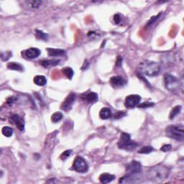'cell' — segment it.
Masks as SVG:
<instances>
[{
  "label": "cell",
  "mask_w": 184,
  "mask_h": 184,
  "mask_svg": "<svg viewBox=\"0 0 184 184\" xmlns=\"http://www.w3.org/2000/svg\"><path fill=\"white\" fill-rule=\"evenodd\" d=\"M170 175V169L167 166L158 165L152 167L148 172V178L153 183H162L168 178Z\"/></svg>",
  "instance_id": "6da1fadb"
},
{
  "label": "cell",
  "mask_w": 184,
  "mask_h": 184,
  "mask_svg": "<svg viewBox=\"0 0 184 184\" xmlns=\"http://www.w3.org/2000/svg\"><path fill=\"white\" fill-rule=\"evenodd\" d=\"M160 66L158 63L152 60H144L138 66V71L140 74L148 76H155L160 74Z\"/></svg>",
  "instance_id": "7a4b0ae2"
},
{
  "label": "cell",
  "mask_w": 184,
  "mask_h": 184,
  "mask_svg": "<svg viewBox=\"0 0 184 184\" xmlns=\"http://www.w3.org/2000/svg\"><path fill=\"white\" fill-rule=\"evenodd\" d=\"M166 135L171 139L180 142L184 140V129L183 125H170L166 127Z\"/></svg>",
  "instance_id": "3957f363"
},
{
  "label": "cell",
  "mask_w": 184,
  "mask_h": 184,
  "mask_svg": "<svg viewBox=\"0 0 184 184\" xmlns=\"http://www.w3.org/2000/svg\"><path fill=\"white\" fill-rule=\"evenodd\" d=\"M117 145L120 149L125 150H133L139 145L135 142L132 140L130 135L129 134L123 132L121 135L120 141L118 142Z\"/></svg>",
  "instance_id": "277c9868"
},
{
  "label": "cell",
  "mask_w": 184,
  "mask_h": 184,
  "mask_svg": "<svg viewBox=\"0 0 184 184\" xmlns=\"http://www.w3.org/2000/svg\"><path fill=\"white\" fill-rule=\"evenodd\" d=\"M165 86L168 91H175L178 89L180 85L179 79L170 74H166L164 76Z\"/></svg>",
  "instance_id": "5b68a950"
},
{
  "label": "cell",
  "mask_w": 184,
  "mask_h": 184,
  "mask_svg": "<svg viewBox=\"0 0 184 184\" xmlns=\"http://www.w3.org/2000/svg\"><path fill=\"white\" fill-rule=\"evenodd\" d=\"M73 168L74 171L79 173H86L89 169V166L85 159L81 157H77L75 159L74 164H73Z\"/></svg>",
  "instance_id": "8992f818"
},
{
  "label": "cell",
  "mask_w": 184,
  "mask_h": 184,
  "mask_svg": "<svg viewBox=\"0 0 184 184\" xmlns=\"http://www.w3.org/2000/svg\"><path fill=\"white\" fill-rule=\"evenodd\" d=\"M143 179L141 172L137 173H127L125 177L120 180V183H140Z\"/></svg>",
  "instance_id": "52a82bcc"
},
{
  "label": "cell",
  "mask_w": 184,
  "mask_h": 184,
  "mask_svg": "<svg viewBox=\"0 0 184 184\" xmlns=\"http://www.w3.org/2000/svg\"><path fill=\"white\" fill-rule=\"evenodd\" d=\"M76 99V96L75 94L72 93L71 94H69L68 97H66V99H65V101L62 103L61 106H60L61 109L65 111V112H68V111H70L72 109L73 106H74Z\"/></svg>",
  "instance_id": "ba28073f"
},
{
  "label": "cell",
  "mask_w": 184,
  "mask_h": 184,
  "mask_svg": "<svg viewBox=\"0 0 184 184\" xmlns=\"http://www.w3.org/2000/svg\"><path fill=\"white\" fill-rule=\"evenodd\" d=\"M141 100L140 96L139 95H129L126 97L125 102V105L127 109H131L135 107L136 106H138Z\"/></svg>",
  "instance_id": "9c48e42d"
},
{
  "label": "cell",
  "mask_w": 184,
  "mask_h": 184,
  "mask_svg": "<svg viewBox=\"0 0 184 184\" xmlns=\"http://www.w3.org/2000/svg\"><path fill=\"white\" fill-rule=\"evenodd\" d=\"M142 171L141 164L136 160H132L126 166L127 173H140Z\"/></svg>",
  "instance_id": "30bf717a"
},
{
  "label": "cell",
  "mask_w": 184,
  "mask_h": 184,
  "mask_svg": "<svg viewBox=\"0 0 184 184\" xmlns=\"http://www.w3.org/2000/svg\"><path fill=\"white\" fill-rule=\"evenodd\" d=\"M109 82L111 85L114 88H120L124 86L127 83V81L125 80L122 77L117 76H113L110 79Z\"/></svg>",
  "instance_id": "8fae6325"
},
{
  "label": "cell",
  "mask_w": 184,
  "mask_h": 184,
  "mask_svg": "<svg viewBox=\"0 0 184 184\" xmlns=\"http://www.w3.org/2000/svg\"><path fill=\"white\" fill-rule=\"evenodd\" d=\"M41 51H40L38 48H31L25 51V55L29 59H35L39 57V56L40 55Z\"/></svg>",
  "instance_id": "7c38bea8"
},
{
  "label": "cell",
  "mask_w": 184,
  "mask_h": 184,
  "mask_svg": "<svg viewBox=\"0 0 184 184\" xmlns=\"http://www.w3.org/2000/svg\"><path fill=\"white\" fill-rule=\"evenodd\" d=\"M10 120L11 122L14 123L17 125V127H18V129L21 131H23L25 129V124L22 118L19 116L18 114H12L10 117Z\"/></svg>",
  "instance_id": "4fadbf2b"
},
{
  "label": "cell",
  "mask_w": 184,
  "mask_h": 184,
  "mask_svg": "<svg viewBox=\"0 0 184 184\" xmlns=\"http://www.w3.org/2000/svg\"><path fill=\"white\" fill-rule=\"evenodd\" d=\"M82 97L83 99L89 103H93V102L97 101L98 99V95L95 92H89V93L84 94H83Z\"/></svg>",
  "instance_id": "5bb4252c"
},
{
  "label": "cell",
  "mask_w": 184,
  "mask_h": 184,
  "mask_svg": "<svg viewBox=\"0 0 184 184\" xmlns=\"http://www.w3.org/2000/svg\"><path fill=\"white\" fill-rule=\"evenodd\" d=\"M115 178V176L114 175L109 174V173H103L99 176V181L102 183H108L112 182L113 180Z\"/></svg>",
  "instance_id": "9a60e30c"
},
{
  "label": "cell",
  "mask_w": 184,
  "mask_h": 184,
  "mask_svg": "<svg viewBox=\"0 0 184 184\" xmlns=\"http://www.w3.org/2000/svg\"><path fill=\"white\" fill-rule=\"evenodd\" d=\"M112 116V111L109 108L104 107L99 112V117L102 120H107Z\"/></svg>",
  "instance_id": "2e32d148"
},
{
  "label": "cell",
  "mask_w": 184,
  "mask_h": 184,
  "mask_svg": "<svg viewBox=\"0 0 184 184\" xmlns=\"http://www.w3.org/2000/svg\"><path fill=\"white\" fill-rule=\"evenodd\" d=\"M48 53L49 56L52 57H56V56H60L63 55L65 53V51L61 49H55V48H47Z\"/></svg>",
  "instance_id": "e0dca14e"
},
{
  "label": "cell",
  "mask_w": 184,
  "mask_h": 184,
  "mask_svg": "<svg viewBox=\"0 0 184 184\" xmlns=\"http://www.w3.org/2000/svg\"><path fill=\"white\" fill-rule=\"evenodd\" d=\"M60 62L59 60H43L41 61H40V64L42 66L47 68L49 66H54L58 64V63Z\"/></svg>",
  "instance_id": "ac0fdd59"
},
{
  "label": "cell",
  "mask_w": 184,
  "mask_h": 184,
  "mask_svg": "<svg viewBox=\"0 0 184 184\" xmlns=\"http://www.w3.org/2000/svg\"><path fill=\"white\" fill-rule=\"evenodd\" d=\"M7 66L8 68L10 69V70L17 71H24L23 66L20 63H15V62L9 63Z\"/></svg>",
  "instance_id": "d6986e66"
},
{
  "label": "cell",
  "mask_w": 184,
  "mask_h": 184,
  "mask_svg": "<svg viewBox=\"0 0 184 184\" xmlns=\"http://www.w3.org/2000/svg\"><path fill=\"white\" fill-rule=\"evenodd\" d=\"M34 83L40 86H43L47 83V79L43 76H37L34 78Z\"/></svg>",
  "instance_id": "ffe728a7"
},
{
  "label": "cell",
  "mask_w": 184,
  "mask_h": 184,
  "mask_svg": "<svg viewBox=\"0 0 184 184\" xmlns=\"http://www.w3.org/2000/svg\"><path fill=\"white\" fill-rule=\"evenodd\" d=\"M2 134L5 136V137H12V135H13L14 131H13V129H12V127L5 126V127H4L2 129Z\"/></svg>",
  "instance_id": "44dd1931"
},
{
  "label": "cell",
  "mask_w": 184,
  "mask_h": 184,
  "mask_svg": "<svg viewBox=\"0 0 184 184\" xmlns=\"http://www.w3.org/2000/svg\"><path fill=\"white\" fill-rule=\"evenodd\" d=\"M181 106H175V107H173V109L171 110V112L170 113V116H169V117H170L171 120L175 118V117H176L177 115L180 112H181Z\"/></svg>",
  "instance_id": "7402d4cb"
},
{
  "label": "cell",
  "mask_w": 184,
  "mask_h": 184,
  "mask_svg": "<svg viewBox=\"0 0 184 184\" xmlns=\"http://www.w3.org/2000/svg\"><path fill=\"white\" fill-rule=\"evenodd\" d=\"M62 71L63 73L65 76L69 79H71L73 78V76H74V71L72 70V68L67 67V68H63Z\"/></svg>",
  "instance_id": "603a6c76"
},
{
  "label": "cell",
  "mask_w": 184,
  "mask_h": 184,
  "mask_svg": "<svg viewBox=\"0 0 184 184\" xmlns=\"http://www.w3.org/2000/svg\"><path fill=\"white\" fill-rule=\"evenodd\" d=\"M62 119H63V114L62 113H60L59 112H55L51 117V121L53 122H59L60 120H61Z\"/></svg>",
  "instance_id": "cb8c5ba5"
},
{
  "label": "cell",
  "mask_w": 184,
  "mask_h": 184,
  "mask_svg": "<svg viewBox=\"0 0 184 184\" xmlns=\"http://www.w3.org/2000/svg\"><path fill=\"white\" fill-rule=\"evenodd\" d=\"M153 148H152L151 146H145V147L142 148L141 149L138 151V152L141 154H149L151 152L153 151Z\"/></svg>",
  "instance_id": "d4e9b609"
},
{
  "label": "cell",
  "mask_w": 184,
  "mask_h": 184,
  "mask_svg": "<svg viewBox=\"0 0 184 184\" xmlns=\"http://www.w3.org/2000/svg\"><path fill=\"white\" fill-rule=\"evenodd\" d=\"M36 36L39 39L43 40H47L48 39V35L44 33L43 31L40 30H36Z\"/></svg>",
  "instance_id": "484cf974"
},
{
  "label": "cell",
  "mask_w": 184,
  "mask_h": 184,
  "mask_svg": "<svg viewBox=\"0 0 184 184\" xmlns=\"http://www.w3.org/2000/svg\"><path fill=\"white\" fill-rule=\"evenodd\" d=\"M42 1H30L28 2V5L30 6L31 8H38L41 5Z\"/></svg>",
  "instance_id": "4316f807"
},
{
  "label": "cell",
  "mask_w": 184,
  "mask_h": 184,
  "mask_svg": "<svg viewBox=\"0 0 184 184\" xmlns=\"http://www.w3.org/2000/svg\"><path fill=\"white\" fill-rule=\"evenodd\" d=\"M12 54L10 53V52H6V53H2L1 54V59L3 60V61H6L8 59H10V58L11 57V56Z\"/></svg>",
  "instance_id": "83f0119b"
},
{
  "label": "cell",
  "mask_w": 184,
  "mask_h": 184,
  "mask_svg": "<svg viewBox=\"0 0 184 184\" xmlns=\"http://www.w3.org/2000/svg\"><path fill=\"white\" fill-rule=\"evenodd\" d=\"M71 153H72V150H66V151L63 152L61 154V155H60V158H61L62 160H66V159L68 158V157L71 156Z\"/></svg>",
  "instance_id": "f1b7e54d"
},
{
  "label": "cell",
  "mask_w": 184,
  "mask_h": 184,
  "mask_svg": "<svg viewBox=\"0 0 184 184\" xmlns=\"http://www.w3.org/2000/svg\"><path fill=\"white\" fill-rule=\"evenodd\" d=\"M153 106H154V103H152V102H145V103L138 104L137 106L139 108H147Z\"/></svg>",
  "instance_id": "f546056e"
},
{
  "label": "cell",
  "mask_w": 184,
  "mask_h": 184,
  "mask_svg": "<svg viewBox=\"0 0 184 184\" xmlns=\"http://www.w3.org/2000/svg\"><path fill=\"white\" fill-rule=\"evenodd\" d=\"M160 14H158L157 16H153V17H152L151 19H150V20L149 21H148V26L150 25H152V23H154L155 22V21H156L157 20H158V19L159 18V17L160 16Z\"/></svg>",
  "instance_id": "4dcf8cb0"
},
{
  "label": "cell",
  "mask_w": 184,
  "mask_h": 184,
  "mask_svg": "<svg viewBox=\"0 0 184 184\" xmlns=\"http://www.w3.org/2000/svg\"><path fill=\"white\" fill-rule=\"evenodd\" d=\"M171 148H172L171 145H168H168H165L163 146V147L160 148V150L163 152H168L171 150Z\"/></svg>",
  "instance_id": "1f68e13d"
},
{
  "label": "cell",
  "mask_w": 184,
  "mask_h": 184,
  "mask_svg": "<svg viewBox=\"0 0 184 184\" xmlns=\"http://www.w3.org/2000/svg\"><path fill=\"white\" fill-rule=\"evenodd\" d=\"M120 20H121V16H120V14H115V15L114 16V22L116 23V24H119V23L120 22Z\"/></svg>",
  "instance_id": "d6a6232c"
},
{
  "label": "cell",
  "mask_w": 184,
  "mask_h": 184,
  "mask_svg": "<svg viewBox=\"0 0 184 184\" xmlns=\"http://www.w3.org/2000/svg\"><path fill=\"white\" fill-rule=\"evenodd\" d=\"M125 115V113L123 112H117L116 114L114 115V119H119L120 117H124Z\"/></svg>",
  "instance_id": "836d02e7"
},
{
  "label": "cell",
  "mask_w": 184,
  "mask_h": 184,
  "mask_svg": "<svg viewBox=\"0 0 184 184\" xmlns=\"http://www.w3.org/2000/svg\"><path fill=\"white\" fill-rule=\"evenodd\" d=\"M122 57H118L117 60V66H120L121 63H122Z\"/></svg>",
  "instance_id": "e575fe53"
}]
</instances>
